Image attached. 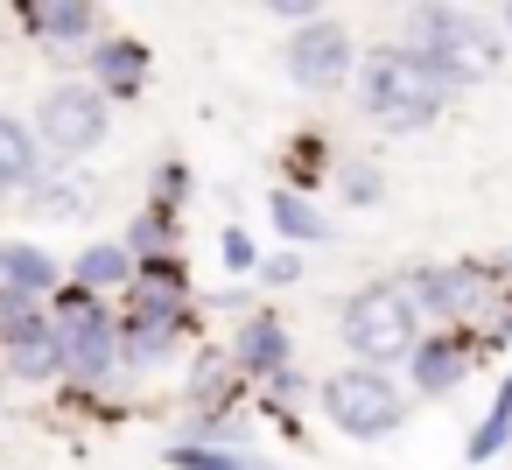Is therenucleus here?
<instances>
[{"mask_svg":"<svg viewBox=\"0 0 512 470\" xmlns=\"http://www.w3.org/2000/svg\"><path fill=\"white\" fill-rule=\"evenodd\" d=\"M267 218H274V232L295 239V246H323V239H330V218H323L302 190H274V197H267Z\"/></svg>","mask_w":512,"mask_h":470,"instance_id":"f3484780","label":"nucleus"},{"mask_svg":"<svg viewBox=\"0 0 512 470\" xmlns=\"http://www.w3.org/2000/svg\"><path fill=\"white\" fill-rule=\"evenodd\" d=\"M134 267H141V260L127 253V239H99V246H85V253L71 260V281L92 288V295H106V288H127Z\"/></svg>","mask_w":512,"mask_h":470,"instance_id":"2eb2a0df","label":"nucleus"},{"mask_svg":"<svg viewBox=\"0 0 512 470\" xmlns=\"http://www.w3.org/2000/svg\"><path fill=\"white\" fill-rule=\"evenodd\" d=\"M344 344L365 358V365H393V358H414L421 344V309L407 295V281H372L344 302Z\"/></svg>","mask_w":512,"mask_h":470,"instance_id":"7ed1b4c3","label":"nucleus"},{"mask_svg":"<svg viewBox=\"0 0 512 470\" xmlns=\"http://www.w3.org/2000/svg\"><path fill=\"white\" fill-rule=\"evenodd\" d=\"M316 400H323L330 428H337V435H351V442H379V435H393V428L407 421V393H400L379 365L330 372V379L316 386Z\"/></svg>","mask_w":512,"mask_h":470,"instance_id":"20e7f679","label":"nucleus"},{"mask_svg":"<svg viewBox=\"0 0 512 470\" xmlns=\"http://www.w3.org/2000/svg\"><path fill=\"white\" fill-rule=\"evenodd\" d=\"M505 36H512V0H505Z\"/></svg>","mask_w":512,"mask_h":470,"instance_id":"7c9ffc66","label":"nucleus"},{"mask_svg":"<svg viewBox=\"0 0 512 470\" xmlns=\"http://www.w3.org/2000/svg\"><path fill=\"white\" fill-rule=\"evenodd\" d=\"M505 442H512V372H505V386H498L491 414H484V421H477V435H470V463H491Z\"/></svg>","mask_w":512,"mask_h":470,"instance_id":"aec40b11","label":"nucleus"},{"mask_svg":"<svg viewBox=\"0 0 512 470\" xmlns=\"http://www.w3.org/2000/svg\"><path fill=\"white\" fill-rule=\"evenodd\" d=\"M232 393H239V365H232L225 351H211V358L190 372V400H197V407H218V400H232Z\"/></svg>","mask_w":512,"mask_h":470,"instance_id":"5701e85b","label":"nucleus"},{"mask_svg":"<svg viewBox=\"0 0 512 470\" xmlns=\"http://www.w3.org/2000/svg\"><path fill=\"white\" fill-rule=\"evenodd\" d=\"M218 253H225V267H232V274H246V267H260V253H253V239H246L239 225H225V239H218Z\"/></svg>","mask_w":512,"mask_h":470,"instance_id":"bb28decb","label":"nucleus"},{"mask_svg":"<svg viewBox=\"0 0 512 470\" xmlns=\"http://www.w3.org/2000/svg\"><path fill=\"white\" fill-rule=\"evenodd\" d=\"M267 400H274V414H281L288 400H302V372H295V365H281V372L267 379Z\"/></svg>","mask_w":512,"mask_h":470,"instance_id":"c85d7f7f","label":"nucleus"},{"mask_svg":"<svg viewBox=\"0 0 512 470\" xmlns=\"http://www.w3.org/2000/svg\"><path fill=\"white\" fill-rule=\"evenodd\" d=\"M414 50L428 57V64H442L456 85H477V78H491L498 71V29H484L477 15H463V8H421L414 15Z\"/></svg>","mask_w":512,"mask_h":470,"instance_id":"39448f33","label":"nucleus"},{"mask_svg":"<svg viewBox=\"0 0 512 470\" xmlns=\"http://www.w3.org/2000/svg\"><path fill=\"white\" fill-rule=\"evenodd\" d=\"M267 8H274V15H288V22H316L323 0H267Z\"/></svg>","mask_w":512,"mask_h":470,"instance_id":"c756f323","label":"nucleus"},{"mask_svg":"<svg viewBox=\"0 0 512 470\" xmlns=\"http://www.w3.org/2000/svg\"><path fill=\"white\" fill-rule=\"evenodd\" d=\"M92 176H50V183H36V204L50 211V218H85L92 211Z\"/></svg>","mask_w":512,"mask_h":470,"instance_id":"4be33fe9","label":"nucleus"},{"mask_svg":"<svg viewBox=\"0 0 512 470\" xmlns=\"http://www.w3.org/2000/svg\"><path fill=\"white\" fill-rule=\"evenodd\" d=\"M183 190H190V169H183V162H162V169H155V197H148V204L176 211V204H183Z\"/></svg>","mask_w":512,"mask_h":470,"instance_id":"a878e982","label":"nucleus"},{"mask_svg":"<svg viewBox=\"0 0 512 470\" xmlns=\"http://www.w3.org/2000/svg\"><path fill=\"white\" fill-rule=\"evenodd\" d=\"M0 288H22V295H57L64 288V267H57V253H43V246H29V239H8L0 246Z\"/></svg>","mask_w":512,"mask_h":470,"instance_id":"4468645a","label":"nucleus"},{"mask_svg":"<svg viewBox=\"0 0 512 470\" xmlns=\"http://www.w3.org/2000/svg\"><path fill=\"white\" fill-rule=\"evenodd\" d=\"M337 190H344V204H379L386 183H379L372 162H344V169H337Z\"/></svg>","mask_w":512,"mask_h":470,"instance_id":"393cba45","label":"nucleus"},{"mask_svg":"<svg viewBox=\"0 0 512 470\" xmlns=\"http://www.w3.org/2000/svg\"><path fill=\"white\" fill-rule=\"evenodd\" d=\"M169 470H267V463L246 456V449H218V442H176Z\"/></svg>","mask_w":512,"mask_h":470,"instance_id":"412c9836","label":"nucleus"},{"mask_svg":"<svg viewBox=\"0 0 512 470\" xmlns=\"http://www.w3.org/2000/svg\"><path fill=\"white\" fill-rule=\"evenodd\" d=\"M281 64H288V85H302V92H337V85H351V71H358V43H351V29L344 22H302L295 36H288V50H281Z\"/></svg>","mask_w":512,"mask_h":470,"instance_id":"423d86ee","label":"nucleus"},{"mask_svg":"<svg viewBox=\"0 0 512 470\" xmlns=\"http://www.w3.org/2000/svg\"><path fill=\"white\" fill-rule=\"evenodd\" d=\"M50 337H57V365L71 379H106L120 365V316L78 281H64L50 295Z\"/></svg>","mask_w":512,"mask_h":470,"instance_id":"f03ea898","label":"nucleus"},{"mask_svg":"<svg viewBox=\"0 0 512 470\" xmlns=\"http://www.w3.org/2000/svg\"><path fill=\"white\" fill-rule=\"evenodd\" d=\"M176 337H183V323H169V316H120V365L148 372L176 351Z\"/></svg>","mask_w":512,"mask_h":470,"instance_id":"dca6fc26","label":"nucleus"},{"mask_svg":"<svg viewBox=\"0 0 512 470\" xmlns=\"http://www.w3.org/2000/svg\"><path fill=\"white\" fill-rule=\"evenodd\" d=\"M120 295H127V316H169V323H190V316H197L176 260H141Z\"/></svg>","mask_w":512,"mask_h":470,"instance_id":"9d476101","label":"nucleus"},{"mask_svg":"<svg viewBox=\"0 0 512 470\" xmlns=\"http://www.w3.org/2000/svg\"><path fill=\"white\" fill-rule=\"evenodd\" d=\"M260 281H267V288H288V281H302V253H274V260H260Z\"/></svg>","mask_w":512,"mask_h":470,"instance_id":"cd10ccee","label":"nucleus"},{"mask_svg":"<svg viewBox=\"0 0 512 470\" xmlns=\"http://www.w3.org/2000/svg\"><path fill=\"white\" fill-rule=\"evenodd\" d=\"M351 78H358V106H365L386 134H421V127L442 113V99L456 92V78H449L442 64H428L414 43H407V50H393V43H386V50H365Z\"/></svg>","mask_w":512,"mask_h":470,"instance_id":"f257e3e1","label":"nucleus"},{"mask_svg":"<svg viewBox=\"0 0 512 470\" xmlns=\"http://www.w3.org/2000/svg\"><path fill=\"white\" fill-rule=\"evenodd\" d=\"M477 337L456 323V330H435V337H421L414 344V393H456L463 379H470V365H477Z\"/></svg>","mask_w":512,"mask_h":470,"instance_id":"1a4fd4ad","label":"nucleus"},{"mask_svg":"<svg viewBox=\"0 0 512 470\" xmlns=\"http://www.w3.org/2000/svg\"><path fill=\"white\" fill-rule=\"evenodd\" d=\"M36 141L57 155H92L106 141V92L99 85H57L36 106Z\"/></svg>","mask_w":512,"mask_h":470,"instance_id":"0eeeda50","label":"nucleus"},{"mask_svg":"<svg viewBox=\"0 0 512 470\" xmlns=\"http://www.w3.org/2000/svg\"><path fill=\"white\" fill-rule=\"evenodd\" d=\"M36 155H43L36 127H22V120H8V113H0V190H22V183H36Z\"/></svg>","mask_w":512,"mask_h":470,"instance_id":"a211bd4d","label":"nucleus"},{"mask_svg":"<svg viewBox=\"0 0 512 470\" xmlns=\"http://www.w3.org/2000/svg\"><path fill=\"white\" fill-rule=\"evenodd\" d=\"M393 8H414V0H393Z\"/></svg>","mask_w":512,"mask_h":470,"instance_id":"2f4dec72","label":"nucleus"},{"mask_svg":"<svg viewBox=\"0 0 512 470\" xmlns=\"http://www.w3.org/2000/svg\"><path fill=\"white\" fill-rule=\"evenodd\" d=\"M92 71H99V92H113V99H141L148 92V50L134 36H99L92 43Z\"/></svg>","mask_w":512,"mask_h":470,"instance_id":"ddd939ff","label":"nucleus"},{"mask_svg":"<svg viewBox=\"0 0 512 470\" xmlns=\"http://www.w3.org/2000/svg\"><path fill=\"white\" fill-rule=\"evenodd\" d=\"M491 281H498V267H421V274H407V295L421 316L477 323L491 309Z\"/></svg>","mask_w":512,"mask_h":470,"instance_id":"6e6552de","label":"nucleus"},{"mask_svg":"<svg viewBox=\"0 0 512 470\" xmlns=\"http://www.w3.org/2000/svg\"><path fill=\"white\" fill-rule=\"evenodd\" d=\"M323 176V134H302L295 148H288V190H302L309 197V183Z\"/></svg>","mask_w":512,"mask_h":470,"instance_id":"b1692460","label":"nucleus"},{"mask_svg":"<svg viewBox=\"0 0 512 470\" xmlns=\"http://www.w3.org/2000/svg\"><path fill=\"white\" fill-rule=\"evenodd\" d=\"M127 253H134V260H176V211L148 204V211L127 225Z\"/></svg>","mask_w":512,"mask_h":470,"instance_id":"6ab92c4d","label":"nucleus"},{"mask_svg":"<svg viewBox=\"0 0 512 470\" xmlns=\"http://www.w3.org/2000/svg\"><path fill=\"white\" fill-rule=\"evenodd\" d=\"M232 365L253 372V379H274V372L288 365V323H281L274 309H253V316L239 323V337H232Z\"/></svg>","mask_w":512,"mask_h":470,"instance_id":"9b49d317","label":"nucleus"},{"mask_svg":"<svg viewBox=\"0 0 512 470\" xmlns=\"http://www.w3.org/2000/svg\"><path fill=\"white\" fill-rule=\"evenodd\" d=\"M15 8H22V22H29L43 43L78 50V43L99 36V8H92V0H15Z\"/></svg>","mask_w":512,"mask_h":470,"instance_id":"f8f14e48","label":"nucleus"}]
</instances>
